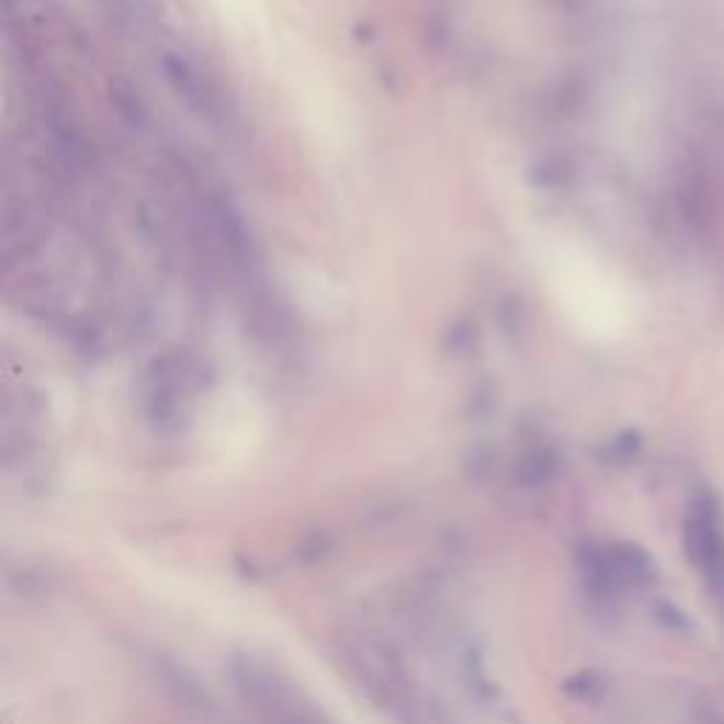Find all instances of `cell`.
<instances>
[{
	"instance_id": "cell-1",
	"label": "cell",
	"mask_w": 724,
	"mask_h": 724,
	"mask_svg": "<svg viewBox=\"0 0 724 724\" xmlns=\"http://www.w3.org/2000/svg\"><path fill=\"white\" fill-rule=\"evenodd\" d=\"M682 549L724 609V507L708 490L693 495L685 510Z\"/></svg>"
}]
</instances>
